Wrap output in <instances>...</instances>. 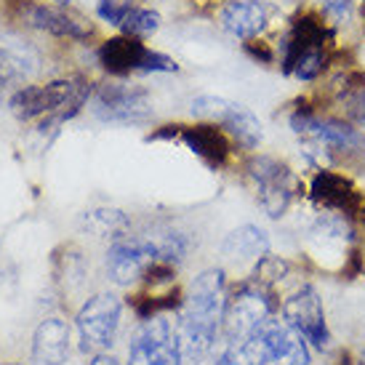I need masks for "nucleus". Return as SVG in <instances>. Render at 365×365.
I'll return each instance as SVG.
<instances>
[{
  "label": "nucleus",
  "mask_w": 365,
  "mask_h": 365,
  "mask_svg": "<svg viewBox=\"0 0 365 365\" xmlns=\"http://www.w3.org/2000/svg\"><path fill=\"white\" fill-rule=\"evenodd\" d=\"M227 307V280L222 269H205L192 280L179 320L173 323L182 365H200L211 355L216 334L222 331Z\"/></svg>",
  "instance_id": "nucleus-1"
},
{
  "label": "nucleus",
  "mask_w": 365,
  "mask_h": 365,
  "mask_svg": "<svg viewBox=\"0 0 365 365\" xmlns=\"http://www.w3.org/2000/svg\"><path fill=\"white\" fill-rule=\"evenodd\" d=\"M272 320L269 291L256 280L240 285L232 296H227L222 317L224 344H254L264 325Z\"/></svg>",
  "instance_id": "nucleus-2"
},
{
  "label": "nucleus",
  "mask_w": 365,
  "mask_h": 365,
  "mask_svg": "<svg viewBox=\"0 0 365 365\" xmlns=\"http://www.w3.org/2000/svg\"><path fill=\"white\" fill-rule=\"evenodd\" d=\"M192 115L205 123L222 125L224 131H227V136H230L237 147L248 150V153L256 150L264 139L262 120L256 118L254 112L248 110V107H243V104L224 99V96L203 93V96L192 99Z\"/></svg>",
  "instance_id": "nucleus-3"
},
{
  "label": "nucleus",
  "mask_w": 365,
  "mask_h": 365,
  "mask_svg": "<svg viewBox=\"0 0 365 365\" xmlns=\"http://www.w3.org/2000/svg\"><path fill=\"white\" fill-rule=\"evenodd\" d=\"M248 176L256 187L259 205L269 219H280L291 208L294 197L302 190V182L296 179V173L277 158L259 155L248 163Z\"/></svg>",
  "instance_id": "nucleus-4"
},
{
  "label": "nucleus",
  "mask_w": 365,
  "mask_h": 365,
  "mask_svg": "<svg viewBox=\"0 0 365 365\" xmlns=\"http://www.w3.org/2000/svg\"><path fill=\"white\" fill-rule=\"evenodd\" d=\"M88 93V86L83 81H53L46 86H24L14 93L11 110L19 120H35L41 115H51L70 107L78 110Z\"/></svg>",
  "instance_id": "nucleus-5"
},
{
  "label": "nucleus",
  "mask_w": 365,
  "mask_h": 365,
  "mask_svg": "<svg viewBox=\"0 0 365 365\" xmlns=\"http://www.w3.org/2000/svg\"><path fill=\"white\" fill-rule=\"evenodd\" d=\"M120 314H123V304L115 294L91 296L81 307L78 317H75L83 352L104 355L115 344V336H118V328H120Z\"/></svg>",
  "instance_id": "nucleus-6"
},
{
  "label": "nucleus",
  "mask_w": 365,
  "mask_h": 365,
  "mask_svg": "<svg viewBox=\"0 0 365 365\" xmlns=\"http://www.w3.org/2000/svg\"><path fill=\"white\" fill-rule=\"evenodd\" d=\"M158 262H163L158 235L120 237L107 251V274L118 285H131L136 280H142L144 274L150 272V267Z\"/></svg>",
  "instance_id": "nucleus-7"
},
{
  "label": "nucleus",
  "mask_w": 365,
  "mask_h": 365,
  "mask_svg": "<svg viewBox=\"0 0 365 365\" xmlns=\"http://www.w3.org/2000/svg\"><path fill=\"white\" fill-rule=\"evenodd\" d=\"M93 115L104 123H144L153 115L150 93L128 83H107L93 93Z\"/></svg>",
  "instance_id": "nucleus-8"
},
{
  "label": "nucleus",
  "mask_w": 365,
  "mask_h": 365,
  "mask_svg": "<svg viewBox=\"0 0 365 365\" xmlns=\"http://www.w3.org/2000/svg\"><path fill=\"white\" fill-rule=\"evenodd\" d=\"M283 320L314 349H325L328 341H331L323 302H320L317 291L309 283L299 285L294 294L283 302Z\"/></svg>",
  "instance_id": "nucleus-9"
},
{
  "label": "nucleus",
  "mask_w": 365,
  "mask_h": 365,
  "mask_svg": "<svg viewBox=\"0 0 365 365\" xmlns=\"http://www.w3.org/2000/svg\"><path fill=\"white\" fill-rule=\"evenodd\" d=\"M128 365H182L171 320L163 314L144 320L128 346Z\"/></svg>",
  "instance_id": "nucleus-10"
},
{
  "label": "nucleus",
  "mask_w": 365,
  "mask_h": 365,
  "mask_svg": "<svg viewBox=\"0 0 365 365\" xmlns=\"http://www.w3.org/2000/svg\"><path fill=\"white\" fill-rule=\"evenodd\" d=\"M256 365H309L307 341L285 320H269L254 339Z\"/></svg>",
  "instance_id": "nucleus-11"
},
{
  "label": "nucleus",
  "mask_w": 365,
  "mask_h": 365,
  "mask_svg": "<svg viewBox=\"0 0 365 365\" xmlns=\"http://www.w3.org/2000/svg\"><path fill=\"white\" fill-rule=\"evenodd\" d=\"M309 197L323 211H336V213H344V216H355L360 211V205L365 203L355 184L339 171L314 173L312 184H309Z\"/></svg>",
  "instance_id": "nucleus-12"
},
{
  "label": "nucleus",
  "mask_w": 365,
  "mask_h": 365,
  "mask_svg": "<svg viewBox=\"0 0 365 365\" xmlns=\"http://www.w3.org/2000/svg\"><path fill=\"white\" fill-rule=\"evenodd\" d=\"M272 19V6L267 0H230L219 11L222 27L237 41L262 38Z\"/></svg>",
  "instance_id": "nucleus-13"
},
{
  "label": "nucleus",
  "mask_w": 365,
  "mask_h": 365,
  "mask_svg": "<svg viewBox=\"0 0 365 365\" xmlns=\"http://www.w3.org/2000/svg\"><path fill=\"white\" fill-rule=\"evenodd\" d=\"M171 136H179L211 168H222L224 163L230 160V153H232V139L216 123H200V125H187V128L173 125Z\"/></svg>",
  "instance_id": "nucleus-14"
},
{
  "label": "nucleus",
  "mask_w": 365,
  "mask_h": 365,
  "mask_svg": "<svg viewBox=\"0 0 365 365\" xmlns=\"http://www.w3.org/2000/svg\"><path fill=\"white\" fill-rule=\"evenodd\" d=\"M70 355V328L59 317L43 320L32 334V360L38 365H64Z\"/></svg>",
  "instance_id": "nucleus-15"
},
{
  "label": "nucleus",
  "mask_w": 365,
  "mask_h": 365,
  "mask_svg": "<svg viewBox=\"0 0 365 365\" xmlns=\"http://www.w3.org/2000/svg\"><path fill=\"white\" fill-rule=\"evenodd\" d=\"M147 46H144L139 38H131V35H118V38H110L99 46V64L110 75H128V72H139L142 70V61L147 56Z\"/></svg>",
  "instance_id": "nucleus-16"
},
{
  "label": "nucleus",
  "mask_w": 365,
  "mask_h": 365,
  "mask_svg": "<svg viewBox=\"0 0 365 365\" xmlns=\"http://www.w3.org/2000/svg\"><path fill=\"white\" fill-rule=\"evenodd\" d=\"M24 19L27 24L46 30L59 38H70V41H88L93 35V27L83 16L67 14L59 9H46V6H27L24 9Z\"/></svg>",
  "instance_id": "nucleus-17"
},
{
  "label": "nucleus",
  "mask_w": 365,
  "mask_h": 365,
  "mask_svg": "<svg viewBox=\"0 0 365 365\" xmlns=\"http://www.w3.org/2000/svg\"><path fill=\"white\" fill-rule=\"evenodd\" d=\"M38 51L27 41L16 35H3L0 38V81L3 83H24L38 70Z\"/></svg>",
  "instance_id": "nucleus-18"
},
{
  "label": "nucleus",
  "mask_w": 365,
  "mask_h": 365,
  "mask_svg": "<svg viewBox=\"0 0 365 365\" xmlns=\"http://www.w3.org/2000/svg\"><path fill=\"white\" fill-rule=\"evenodd\" d=\"M222 254L227 262L245 264V262H262L269 254V237L262 227L256 224H243L224 237Z\"/></svg>",
  "instance_id": "nucleus-19"
},
{
  "label": "nucleus",
  "mask_w": 365,
  "mask_h": 365,
  "mask_svg": "<svg viewBox=\"0 0 365 365\" xmlns=\"http://www.w3.org/2000/svg\"><path fill=\"white\" fill-rule=\"evenodd\" d=\"M160 14L153 9H133L125 19H123L120 30L123 35H131V38H139V41H144V38H153L155 32L160 30Z\"/></svg>",
  "instance_id": "nucleus-20"
},
{
  "label": "nucleus",
  "mask_w": 365,
  "mask_h": 365,
  "mask_svg": "<svg viewBox=\"0 0 365 365\" xmlns=\"http://www.w3.org/2000/svg\"><path fill=\"white\" fill-rule=\"evenodd\" d=\"M320 14H323V19L331 24V27H346L349 21L355 19L357 14V6L355 0H320Z\"/></svg>",
  "instance_id": "nucleus-21"
},
{
  "label": "nucleus",
  "mask_w": 365,
  "mask_h": 365,
  "mask_svg": "<svg viewBox=\"0 0 365 365\" xmlns=\"http://www.w3.org/2000/svg\"><path fill=\"white\" fill-rule=\"evenodd\" d=\"M339 104H341V110H344L346 120L352 123L355 128L365 131V88H357V91L341 96Z\"/></svg>",
  "instance_id": "nucleus-22"
},
{
  "label": "nucleus",
  "mask_w": 365,
  "mask_h": 365,
  "mask_svg": "<svg viewBox=\"0 0 365 365\" xmlns=\"http://www.w3.org/2000/svg\"><path fill=\"white\" fill-rule=\"evenodd\" d=\"M133 11V0H99L96 6V14L99 19L112 24V27H120L123 19Z\"/></svg>",
  "instance_id": "nucleus-23"
},
{
  "label": "nucleus",
  "mask_w": 365,
  "mask_h": 365,
  "mask_svg": "<svg viewBox=\"0 0 365 365\" xmlns=\"http://www.w3.org/2000/svg\"><path fill=\"white\" fill-rule=\"evenodd\" d=\"M213 365H256L254 344H224Z\"/></svg>",
  "instance_id": "nucleus-24"
},
{
  "label": "nucleus",
  "mask_w": 365,
  "mask_h": 365,
  "mask_svg": "<svg viewBox=\"0 0 365 365\" xmlns=\"http://www.w3.org/2000/svg\"><path fill=\"white\" fill-rule=\"evenodd\" d=\"M243 48H245V53H248L254 61H259V64H272V61L277 59V48H274L272 43L264 41V38L243 41Z\"/></svg>",
  "instance_id": "nucleus-25"
},
{
  "label": "nucleus",
  "mask_w": 365,
  "mask_h": 365,
  "mask_svg": "<svg viewBox=\"0 0 365 365\" xmlns=\"http://www.w3.org/2000/svg\"><path fill=\"white\" fill-rule=\"evenodd\" d=\"M179 70V64L168 56V53H160V51H147L142 61V70L139 72H176Z\"/></svg>",
  "instance_id": "nucleus-26"
},
{
  "label": "nucleus",
  "mask_w": 365,
  "mask_h": 365,
  "mask_svg": "<svg viewBox=\"0 0 365 365\" xmlns=\"http://www.w3.org/2000/svg\"><path fill=\"white\" fill-rule=\"evenodd\" d=\"M91 365H120V363H118V360H115L112 355H107V352H104V355H96V357H93Z\"/></svg>",
  "instance_id": "nucleus-27"
},
{
  "label": "nucleus",
  "mask_w": 365,
  "mask_h": 365,
  "mask_svg": "<svg viewBox=\"0 0 365 365\" xmlns=\"http://www.w3.org/2000/svg\"><path fill=\"white\" fill-rule=\"evenodd\" d=\"M53 3H59V6H67V3H72V0H53Z\"/></svg>",
  "instance_id": "nucleus-28"
},
{
  "label": "nucleus",
  "mask_w": 365,
  "mask_h": 365,
  "mask_svg": "<svg viewBox=\"0 0 365 365\" xmlns=\"http://www.w3.org/2000/svg\"><path fill=\"white\" fill-rule=\"evenodd\" d=\"M363 35H365V3H363Z\"/></svg>",
  "instance_id": "nucleus-29"
},
{
  "label": "nucleus",
  "mask_w": 365,
  "mask_h": 365,
  "mask_svg": "<svg viewBox=\"0 0 365 365\" xmlns=\"http://www.w3.org/2000/svg\"><path fill=\"white\" fill-rule=\"evenodd\" d=\"M285 3H294V0H285Z\"/></svg>",
  "instance_id": "nucleus-30"
},
{
  "label": "nucleus",
  "mask_w": 365,
  "mask_h": 365,
  "mask_svg": "<svg viewBox=\"0 0 365 365\" xmlns=\"http://www.w3.org/2000/svg\"><path fill=\"white\" fill-rule=\"evenodd\" d=\"M9 365H16V363H9Z\"/></svg>",
  "instance_id": "nucleus-31"
}]
</instances>
